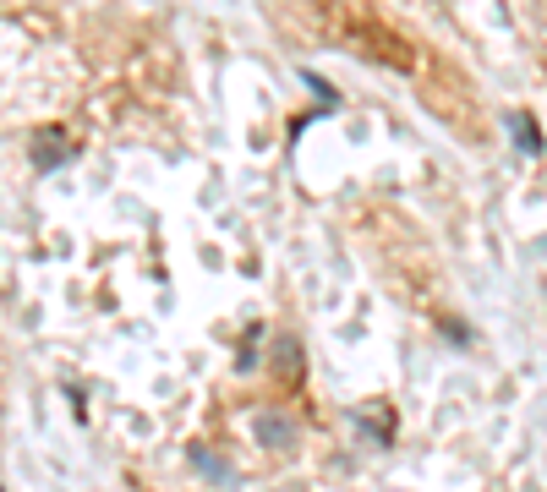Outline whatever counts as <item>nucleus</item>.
<instances>
[{
  "label": "nucleus",
  "mask_w": 547,
  "mask_h": 492,
  "mask_svg": "<svg viewBox=\"0 0 547 492\" xmlns=\"http://www.w3.org/2000/svg\"><path fill=\"white\" fill-rule=\"evenodd\" d=\"M72 154H77V148L66 143L55 126H44V132L33 137V164H39V170H61V164H72Z\"/></svg>",
  "instance_id": "obj_2"
},
{
  "label": "nucleus",
  "mask_w": 547,
  "mask_h": 492,
  "mask_svg": "<svg viewBox=\"0 0 547 492\" xmlns=\"http://www.w3.org/2000/svg\"><path fill=\"white\" fill-rule=\"evenodd\" d=\"M509 137H515V148H526V154H542V132H537V121L531 115H509Z\"/></svg>",
  "instance_id": "obj_4"
},
{
  "label": "nucleus",
  "mask_w": 547,
  "mask_h": 492,
  "mask_svg": "<svg viewBox=\"0 0 547 492\" xmlns=\"http://www.w3.org/2000/svg\"><path fill=\"white\" fill-rule=\"evenodd\" d=\"M192 465H197V471H208V482H230V465L219 460L214 449H203V443H192Z\"/></svg>",
  "instance_id": "obj_5"
},
{
  "label": "nucleus",
  "mask_w": 547,
  "mask_h": 492,
  "mask_svg": "<svg viewBox=\"0 0 547 492\" xmlns=\"http://www.w3.org/2000/svg\"><path fill=\"white\" fill-rule=\"evenodd\" d=\"M351 421L367 432V443H378V449H389V443H394V416H389V405H356Z\"/></svg>",
  "instance_id": "obj_1"
},
{
  "label": "nucleus",
  "mask_w": 547,
  "mask_h": 492,
  "mask_svg": "<svg viewBox=\"0 0 547 492\" xmlns=\"http://www.w3.org/2000/svg\"><path fill=\"white\" fill-rule=\"evenodd\" d=\"M252 427H258V438L269 443V449H290V443H296V421H290V416H274V410H263Z\"/></svg>",
  "instance_id": "obj_3"
}]
</instances>
